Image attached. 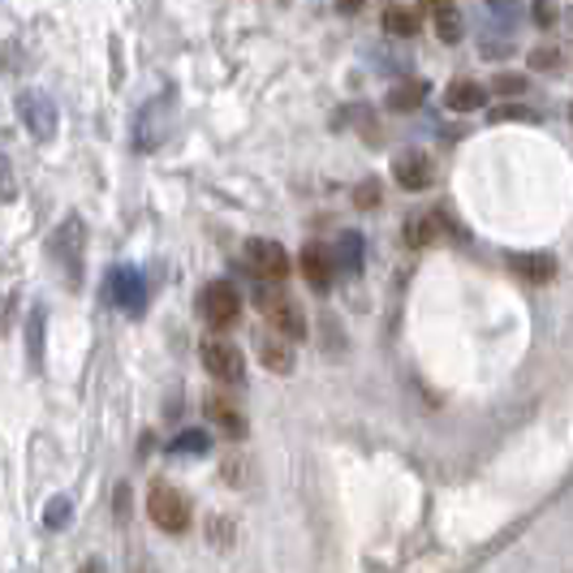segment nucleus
Returning a JSON list of instances; mask_svg holds the SVG:
<instances>
[{"label":"nucleus","instance_id":"19","mask_svg":"<svg viewBox=\"0 0 573 573\" xmlns=\"http://www.w3.org/2000/svg\"><path fill=\"white\" fill-rule=\"evenodd\" d=\"M431 27H436V35L445 43H457L461 35H466V27H461V13L452 9V4H445V9H436L431 13Z\"/></svg>","mask_w":573,"mask_h":573},{"label":"nucleus","instance_id":"14","mask_svg":"<svg viewBox=\"0 0 573 573\" xmlns=\"http://www.w3.org/2000/svg\"><path fill=\"white\" fill-rule=\"evenodd\" d=\"M445 216L440 211H423V216H409V225H406V242L414 246V250H423V246H431L440 233H445Z\"/></svg>","mask_w":573,"mask_h":573},{"label":"nucleus","instance_id":"27","mask_svg":"<svg viewBox=\"0 0 573 573\" xmlns=\"http://www.w3.org/2000/svg\"><path fill=\"white\" fill-rule=\"evenodd\" d=\"M531 18L539 22V27H552V22H556V9H552L548 0H534V4H531Z\"/></svg>","mask_w":573,"mask_h":573},{"label":"nucleus","instance_id":"11","mask_svg":"<svg viewBox=\"0 0 573 573\" xmlns=\"http://www.w3.org/2000/svg\"><path fill=\"white\" fill-rule=\"evenodd\" d=\"M302 277H306V285L311 289H320L324 293L327 285H332V277H336V259H332V250L320 242H311L306 250H302Z\"/></svg>","mask_w":573,"mask_h":573},{"label":"nucleus","instance_id":"24","mask_svg":"<svg viewBox=\"0 0 573 573\" xmlns=\"http://www.w3.org/2000/svg\"><path fill=\"white\" fill-rule=\"evenodd\" d=\"M207 431H181L177 440H173V452H207Z\"/></svg>","mask_w":573,"mask_h":573},{"label":"nucleus","instance_id":"32","mask_svg":"<svg viewBox=\"0 0 573 573\" xmlns=\"http://www.w3.org/2000/svg\"><path fill=\"white\" fill-rule=\"evenodd\" d=\"M570 122H573V113H570Z\"/></svg>","mask_w":573,"mask_h":573},{"label":"nucleus","instance_id":"1","mask_svg":"<svg viewBox=\"0 0 573 573\" xmlns=\"http://www.w3.org/2000/svg\"><path fill=\"white\" fill-rule=\"evenodd\" d=\"M254 306L263 311V320L272 324V332H281L285 341H302L306 336V320H302L298 302L289 298L285 289H277V281H263L254 289Z\"/></svg>","mask_w":573,"mask_h":573},{"label":"nucleus","instance_id":"7","mask_svg":"<svg viewBox=\"0 0 573 573\" xmlns=\"http://www.w3.org/2000/svg\"><path fill=\"white\" fill-rule=\"evenodd\" d=\"M204 320L211 327H233L238 324V315H242V298H238V289L229 285V281H211L204 289Z\"/></svg>","mask_w":573,"mask_h":573},{"label":"nucleus","instance_id":"6","mask_svg":"<svg viewBox=\"0 0 573 573\" xmlns=\"http://www.w3.org/2000/svg\"><path fill=\"white\" fill-rule=\"evenodd\" d=\"M173 129V104L168 100H152L143 113H138V125H134V147L138 152H156Z\"/></svg>","mask_w":573,"mask_h":573},{"label":"nucleus","instance_id":"23","mask_svg":"<svg viewBox=\"0 0 573 573\" xmlns=\"http://www.w3.org/2000/svg\"><path fill=\"white\" fill-rule=\"evenodd\" d=\"M65 522H70V500H52V504L43 509V527H48V531H61Z\"/></svg>","mask_w":573,"mask_h":573},{"label":"nucleus","instance_id":"25","mask_svg":"<svg viewBox=\"0 0 573 573\" xmlns=\"http://www.w3.org/2000/svg\"><path fill=\"white\" fill-rule=\"evenodd\" d=\"M531 70H543V74L561 70V52H556V48H534V52H531Z\"/></svg>","mask_w":573,"mask_h":573},{"label":"nucleus","instance_id":"16","mask_svg":"<svg viewBox=\"0 0 573 573\" xmlns=\"http://www.w3.org/2000/svg\"><path fill=\"white\" fill-rule=\"evenodd\" d=\"M332 259H336V272L358 277L363 272V238L358 233H341L336 246H332Z\"/></svg>","mask_w":573,"mask_h":573},{"label":"nucleus","instance_id":"8","mask_svg":"<svg viewBox=\"0 0 573 573\" xmlns=\"http://www.w3.org/2000/svg\"><path fill=\"white\" fill-rule=\"evenodd\" d=\"M204 367L216 375V379H242V371H246V363H242V354H238V345H229L225 336H207L204 341Z\"/></svg>","mask_w":573,"mask_h":573},{"label":"nucleus","instance_id":"18","mask_svg":"<svg viewBox=\"0 0 573 573\" xmlns=\"http://www.w3.org/2000/svg\"><path fill=\"white\" fill-rule=\"evenodd\" d=\"M423 100H427V82H418V79L397 82V86L388 91V108H393V113H414Z\"/></svg>","mask_w":573,"mask_h":573},{"label":"nucleus","instance_id":"22","mask_svg":"<svg viewBox=\"0 0 573 573\" xmlns=\"http://www.w3.org/2000/svg\"><path fill=\"white\" fill-rule=\"evenodd\" d=\"M27 332H31V363L40 367L43 363V306L31 311V324H27Z\"/></svg>","mask_w":573,"mask_h":573},{"label":"nucleus","instance_id":"31","mask_svg":"<svg viewBox=\"0 0 573 573\" xmlns=\"http://www.w3.org/2000/svg\"><path fill=\"white\" fill-rule=\"evenodd\" d=\"M82 573H100V570H95V565H86V570H82Z\"/></svg>","mask_w":573,"mask_h":573},{"label":"nucleus","instance_id":"9","mask_svg":"<svg viewBox=\"0 0 573 573\" xmlns=\"http://www.w3.org/2000/svg\"><path fill=\"white\" fill-rule=\"evenodd\" d=\"M393 177H397V186L402 190H427L431 181H436V164H431V156L427 152H402L397 160H393Z\"/></svg>","mask_w":573,"mask_h":573},{"label":"nucleus","instance_id":"13","mask_svg":"<svg viewBox=\"0 0 573 573\" xmlns=\"http://www.w3.org/2000/svg\"><path fill=\"white\" fill-rule=\"evenodd\" d=\"M254 350H259V363L268 371H277V375H289V371H293V354H289L281 332H259V336H254Z\"/></svg>","mask_w":573,"mask_h":573},{"label":"nucleus","instance_id":"10","mask_svg":"<svg viewBox=\"0 0 573 573\" xmlns=\"http://www.w3.org/2000/svg\"><path fill=\"white\" fill-rule=\"evenodd\" d=\"M108 289H113V302L122 306L125 315H143V306H147V281H143V272L117 268L108 277Z\"/></svg>","mask_w":573,"mask_h":573},{"label":"nucleus","instance_id":"26","mask_svg":"<svg viewBox=\"0 0 573 573\" xmlns=\"http://www.w3.org/2000/svg\"><path fill=\"white\" fill-rule=\"evenodd\" d=\"M354 204H358V207H375V204H379V181H363V186L354 190Z\"/></svg>","mask_w":573,"mask_h":573},{"label":"nucleus","instance_id":"15","mask_svg":"<svg viewBox=\"0 0 573 573\" xmlns=\"http://www.w3.org/2000/svg\"><path fill=\"white\" fill-rule=\"evenodd\" d=\"M445 100H449L452 113H479V108L488 104V91H483L475 79H457L449 86V95H445Z\"/></svg>","mask_w":573,"mask_h":573},{"label":"nucleus","instance_id":"28","mask_svg":"<svg viewBox=\"0 0 573 573\" xmlns=\"http://www.w3.org/2000/svg\"><path fill=\"white\" fill-rule=\"evenodd\" d=\"M9 195H13V168L0 156V199H9Z\"/></svg>","mask_w":573,"mask_h":573},{"label":"nucleus","instance_id":"3","mask_svg":"<svg viewBox=\"0 0 573 573\" xmlns=\"http://www.w3.org/2000/svg\"><path fill=\"white\" fill-rule=\"evenodd\" d=\"M82 246H86V229H82L79 216H70V220L52 233V259L65 268L70 285H79L82 281Z\"/></svg>","mask_w":573,"mask_h":573},{"label":"nucleus","instance_id":"29","mask_svg":"<svg viewBox=\"0 0 573 573\" xmlns=\"http://www.w3.org/2000/svg\"><path fill=\"white\" fill-rule=\"evenodd\" d=\"M9 311H13V298L0 293V336H4V327H9Z\"/></svg>","mask_w":573,"mask_h":573},{"label":"nucleus","instance_id":"30","mask_svg":"<svg viewBox=\"0 0 573 573\" xmlns=\"http://www.w3.org/2000/svg\"><path fill=\"white\" fill-rule=\"evenodd\" d=\"M363 9V0H341V13H358Z\"/></svg>","mask_w":573,"mask_h":573},{"label":"nucleus","instance_id":"20","mask_svg":"<svg viewBox=\"0 0 573 573\" xmlns=\"http://www.w3.org/2000/svg\"><path fill=\"white\" fill-rule=\"evenodd\" d=\"M384 31L397 35V40H409V35H418V18L409 9H388L384 13Z\"/></svg>","mask_w":573,"mask_h":573},{"label":"nucleus","instance_id":"12","mask_svg":"<svg viewBox=\"0 0 573 573\" xmlns=\"http://www.w3.org/2000/svg\"><path fill=\"white\" fill-rule=\"evenodd\" d=\"M207 423H216V427H220V431H225V436H233V440H242L246 436V418H242V409L233 406V402H229V397H225V393H211V397H207Z\"/></svg>","mask_w":573,"mask_h":573},{"label":"nucleus","instance_id":"5","mask_svg":"<svg viewBox=\"0 0 573 573\" xmlns=\"http://www.w3.org/2000/svg\"><path fill=\"white\" fill-rule=\"evenodd\" d=\"M246 263H250V272L263 277V281H285L289 277L285 246L272 242V238H250V242H246Z\"/></svg>","mask_w":573,"mask_h":573},{"label":"nucleus","instance_id":"4","mask_svg":"<svg viewBox=\"0 0 573 573\" xmlns=\"http://www.w3.org/2000/svg\"><path fill=\"white\" fill-rule=\"evenodd\" d=\"M18 117H22V125H27L40 143L56 138V125H61V117H56V104H52L43 91H22V95H18Z\"/></svg>","mask_w":573,"mask_h":573},{"label":"nucleus","instance_id":"17","mask_svg":"<svg viewBox=\"0 0 573 573\" xmlns=\"http://www.w3.org/2000/svg\"><path fill=\"white\" fill-rule=\"evenodd\" d=\"M513 272L527 277L531 285H543L556 277V263H552V254H513Z\"/></svg>","mask_w":573,"mask_h":573},{"label":"nucleus","instance_id":"2","mask_svg":"<svg viewBox=\"0 0 573 573\" xmlns=\"http://www.w3.org/2000/svg\"><path fill=\"white\" fill-rule=\"evenodd\" d=\"M147 518H152L164 534L190 531V500L173 488V483H156L152 496H147Z\"/></svg>","mask_w":573,"mask_h":573},{"label":"nucleus","instance_id":"21","mask_svg":"<svg viewBox=\"0 0 573 573\" xmlns=\"http://www.w3.org/2000/svg\"><path fill=\"white\" fill-rule=\"evenodd\" d=\"M491 91H496V95H527V91H531V79H522V74H496V79H491Z\"/></svg>","mask_w":573,"mask_h":573}]
</instances>
